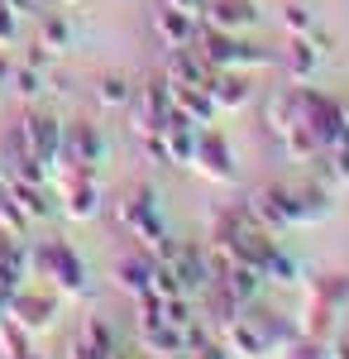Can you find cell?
<instances>
[{"label":"cell","instance_id":"6da1fadb","mask_svg":"<svg viewBox=\"0 0 349 359\" xmlns=\"http://www.w3.org/2000/svg\"><path fill=\"white\" fill-rule=\"evenodd\" d=\"M29 278H43V287L53 297H62V302H77L91 287L86 264H81V254L67 240H39V245H29Z\"/></svg>","mask_w":349,"mask_h":359},{"label":"cell","instance_id":"7a4b0ae2","mask_svg":"<svg viewBox=\"0 0 349 359\" xmlns=\"http://www.w3.org/2000/svg\"><path fill=\"white\" fill-rule=\"evenodd\" d=\"M149 254H153V264H163V269L177 273V283L187 287V297L191 292L201 297L215 283V264H211V245H206V240H172V235H163Z\"/></svg>","mask_w":349,"mask_h":359},{"label":"cell","instance_id":"3957f363","mask_svg":"<svg viewBox=\"0 0 349 359\" xmlns=\"http://www.w3.org/2000/svg\"><path fill=\"white\" fill-rule=\"evenodd\" d=\"M196 53L201 62L211 67V72H264L273 62L268 48H259V43H249L244 34H211V29H201L196 34Z\"/></svg>","mask_w":349,"mask_h":359},{"label":"cell","instance_id":"277c9868","mask_svg":"<svg viewBox=\"0 0 349 359\" xmlns=\"http://www.w3.org/2000/svg\"><path fill=\"white\" fill-rule=\"evenodd\" d=\"M53 192H57V211L67 221H96L106 211V192H101V177L86 172V168H57L53 172Z\"/></svg>","mask_w":349,"mask_h":359},{"label":"cell","instance_id":"5b68a950","mask_svg":"<svg viewBox=\"0 0 349 359\" xmlns=\"http://www.w3.org/2000/svg\"><path fill=\"white\" fill-rule=\"evenodd\" d=\"M110 211H115L120 230H125L130 240H139L144 249H153L163 235H167V230H163V216H158V196L149 192V187H135V192H125L120 201H115V206H110Z\"/></svg>","mask_w":349,"mask_h":359},{"label":"cell","instance_id":"8992f818","mask_svg":"<svg viewBox=\"0 0 349 359\" xmlns=\"http://www.w3.org/2000/svg\"><path fill=\"white\" fill-rule=\"evenodd\" d=\"M15 139H20V149H25L34 163L48 168V182H53V172L62 168V120H57V115H39V111H29L25 120H20Z\"/></svg>","mask_w":349,"mask_h":359},{"label":"cell","instance_id":"52a82bcc","mask_svg":"<svg viewBox=\"0 0 349 359\" xmlns=\"http://www.w3.org/2000/svg\"><path fill=\"white\" fill-rule=\"evenodd\" d=\"M191 172L196 177H206V182H215V187H230L235 182V172H240V163H235V149H230V139L220 135V130H196V154H191Z\"/></svg>","mask_w":349,"mask_h":359},{"label":"cell","instance_id":"ba28073f","mask_svg":"<svg viewBox=\"0 0 349 359\" xmlns=\"http://www.w3.org/2000/svg\"><path fill=\"white\" fill-rule=\"evenodd\" d=\"M57 306H62V297H43L39 287H15L10 297H5V306H0V316H10L15 326H25L29 335H43L57 326Z\"/></svg>","mask_w":349,"mask_h":359},{"label":"cell","instance_id":"9c48e42d","mask_svg":"<svg viewBox=\"0 0 349 359\" xmlns=\"http://www.w3.org/2000/svg\"><path fill=\"white\" fill-rule=\"evenodd\" d=\"M110 144L101 135V125H91V120H77V125H62V168H86V172H96V168L106 163Z\"/></svg>","mask_w":349,"mask_h":359},{"label":"cell","instance_id":"30bf717a","mask_svg":"<svg viewBox=\"0 0 349 359\" xmlns=\"http://www.w3.org/2000/svg\"><path fill=\"white\" fill-rule=\"evenodd\" d=\"M172 120V101H167V82L163 77H153L149 86H139L135 101H130V130H135L139 139L149 135H163V125Z\"/></svg>","mask_w":349,"mask_h":359},{"label":"cell","instance_id":"8fae6325","mask_svg":"<svg viewBox=\"0 0 349 359\" xmlns=\"http://www.w3.org/2000/svg\"><path fill=\"white\" fill-rule=\"evenodd\" d=\"M215 335H220V345L230 350V359H273V345L264 340V331L254 326L249 311H235Z\"/></svg>","mask_w":349,"mask_h":359},{"label":"cell","instance_id":"7c38bea8","mask_svg":"<svg viewBox=\"0 0 349 359\" xmlns=\"http://www.w3.org/2000/svg\"><path fill=\"white\" fill-rule=\"evenodd\" d=\"M196 20L211 34H244L259 25V10H254V0H201Z\"/></svg>","mask_w":349,"mask_h":359},{"label":"cell","instance_id":"4fadbf2b","mask_svg":"<svg viewBox=\"0 0 349 359\" xmlns=\"http://www.w3.org/2000/svg\"><path fill=\"white\" fill-rule=\"evenodd\" d=\"M139 345L153 359H187V335L167 316H139Z\"/></svg>","mask_w":349,"mask_h":359},{"label":"cell","instance_id":"5bb4252c","mask_svg":"<svg viewBox=\"0 0 349 359\" xmlns=\"http://www.w3.org/2000/svg\"><path fill=\"white\" fill-rule=\"evenodd\" d=\"M282 201H287V225L292 230H306V225H321L330 221L335 201L325 187H282Z\"/></svg>","mask_w":349,"mask_h":359},{"label":"cell","instance_id":"9a60e30c","mask_svg":"<svg viewBox=\"0 0 349 359\" xmlns=\"http://www.w3.org/2000/svg\"><path fill=\"white\" fill-rule=\"evenodd\" d=\"M240 211H244V221H249V225H259V230H268V235L292 230V225H287V201H282V187H259V192L249 196Z\"/></svg>","mask_w":349,"mask_h":359},{"label":"cell","instance_id":"2e32d148","mask_svg":"<svg viewBox=\"0 0 349 359\" xmlns=\"http://www.w3.org/2000/svg\"><path fill=\"white\" fill-rule=\"evenodd\" d=\"M167 82V77H163ZM167 101H172V115H182L187 125H196V130H211L215 125V101L206 96V86H177V82H167Z\"/></svg>","mask_w":349,"mask_h":359},{"label":"cell","instance_id":"e0dca14e","mask_svg":"<svg viewBox=\"0 0 349 359\" xmlns=\"http://www.w3.org/2000/svg\"><path fill=\"white\" fill-rule=\"evenodd\" d=\"M153 29H158V39L167 43V48H191L196 34H201L196 15H191V10H177V5H167V0L153 10Z\"/></svg>","mask_w":349,"mask_h":359},{"label":"cell","instance_id":"ac0fdd59","mask_svg":"<svg viewBox=\"0 0 349 359\" xmlns=\"http://www.w3.org/2000/svg\"><path fill=\"white\" fill-rule=\"evenodd\" d=\"M206 96L215 101V111H244L254 101V82H249V72H211Z\"/></svg>","mask_w":349,"mask_h":359},{"label":"cell","instance_id":"d6986e66","mask_svg":"<svg viewBox=\"0 0 349 359\" xmlns=\"http://www.w3.org/2000/svg\"><path fill=\"white\" fill-rule=\"evenodd\" d=\"M110 278H115V287H120L125 297H144L149 283H153V254H149V249H135V254L115 259Z\"/></svg>","mask_w":349,"mask_h":359},{"label":"cell","instance_id":"ffe728a7","mask_svg":"<svg viewBox=\"0 0 349 359\" xmlns=\"http://www.w3.org/2000/svg\"><path fill=\"white\" fill-rule=\"evenodd\" d=\"M29 278V235L0 230V287H25Z\"/></svg>","mask_w":349,"mask_h":359},{"label":"cell","instance_id":"44dd1931","mask_svg":"<svg viewBox=\"0 0 349 359\" xmlns=\"http://www.w3.org/2000/svg\"><path fill=\"white\" fill-rule=\"evenodd\" d=\"M282 62H287V77H292L296 86L311 82V72L321 67V48H316V39H311V34H292L287 48H282Z\"/></svg>","mask_w":349,"mask_h":359},{"label":"cell","instance_id":"7402d4cb","mask_svg":"<svg viewBox=\"0 0 349 359\" xmlns=\"http://www.w3.org/2000/svg\"><path fill=\"white\" fill-rule=\"evenodd\" d=\"M240 311H249V316H254V326L264 331V340L273 345V355H278L282 345H292L296 335H301V331H296V321H292V316H282V311H268V306H259V302L240 306Z\"/></svg>","mask_w":349,"mask_h":359},{"label":"cell","instance_id":"603a6c76","mask_svg":"<svg viewBox=\"0 0 349 359\" xmlns=\"http://www.w3.org/2000/svg\"><path fill=\"white\" fill-rule=\"evenodd\" d=\"M10 182V177H5ZM10 192H15V201H20V211L29 216V225L43 221V216H53L57 196H53V182H10Z\"/></svg>","mask_w":349,"mask_h":359},{"label":"cell","instance_id":"cb8c5ba5","mask_svg":"<svg viewBox=\"0 0 349 359\" xmlns=\"http://www.w3.org/2000/svg\"><path fill=\"white\" fill-rule=\"evenodd\" d=\"M39 48H43L48 57L67 53V48H72V25H67L62 15H48V20L39 25Z\"/></svg>","mask_w":349,"mask_h":359},{"label":"cell","instance_id":"d4e9b609","mask_svg":"<svg viewBox=\"0 0 349 359\" xmlns=\"http://www.w3.org/2000/svg\"><path fill=\"white\" fill-rule=\"evenodd\" d=\"M96 101H101V111H130V101H135V86L125 82V77H101L96 82Z\"/></svg>","mask_w":349,"mask_h":359},{"label":"cell","instance_id":"484cf974","mask_svg":"<svg viewBox=\"0 0 349 359\" xmlns=\"http://www.w3.org/2000/svg\"><path fill=\"white\" fill-rule=\"evenodd\" d=\"M296 283H301V269L292 264L287 249H278L268 264H264V287H296Z\"/></svg>","mask_w":349,"mask_h":359},{"label":"cell","instance_id":"4316f807","mask_svg":"<svg viewBox=\"0 0 349 359\" xmlns=\"http://www.w3.org/2000/svg\"><path fill=\"white\" fill-rule=\"evenodd\" d=\"M29 350H34V335L15 326L10 316H0V359H25Z\"/></svg>","mask_w":349,"mask_h":359},{"label":"cell","instance_id":"83f0119b","mask_svg":"<svg viewBox=\"0 0 349 359\" xmlns=\"http://www.w3.org/2000/svg\"><path fill=\"white\" fill-rule=\"evenodd\" d=\"M0 230H10V235H29V216L20 211V201L10 192V182L0 177Z\"/></svg>","mask_w":349,"mask_h":359},{"label":"cell","instance_id":"f1b7e54d","mask_svg":"<svg viewBox=\"0 0 349 359\" xmlns=\"http://www.w3.org/2000/svg\"><path fill=\"white\" fill-rule=\"evenodd\" d=\"M10 82H15V96H25V101H34V96H43V67H34V62H25V67H10Z\"/></svg>","mask_w":349,"mask_h":359},{"label":"cell","instance_id":"f546056e","mask_svg":"<svg viewBox=\"0 0 349 359\" xmlns=\"http://www.w3.org/2000/svg\"><path fill=\"white\" fill-rule=\"evenodd\" d=\"M278 359H330L325 355V340H311V335H296L292 345H282Z\"/></svg>","mask_w":349,"mask_h":359},{"label":"cell","instance_id":"4dcf8cb0","mask_svg":"<svg viewBox=\"0 0 349 359\" xmlns=\"http://www.w3.org/2000/svg\"><path fill=\"white\" fill-rule=\"evenodd\" d=\"M282 29H287V34H316V15H311V5H301V0L287 5V10H282Z\"/></svg>","mask_w":349,"mask_h":359},{"label":"cell","instance_id":"1f68e13d","mask_svg":"<svg viewBox=\"0 0 349 359\" xmlns=\"http://www.w3.org/2000/svg\"><path fill=\"white\" fill-rule=\"evenodd\" d=\"M325 163H330V177L349 187V139H345V144H335V149L325 154Z\"/></svg>","mask_w":349,"mask_h":359},{"label":"cell","instance_id":"d6a6232c","mask_svg":"<svg viewBox=\"0 0 349 359\" xmlns=\"http://www.w3.org/2000/svg\"><path fill=\"white\" fill-rule=\"evenodd\" d=\"M15 34H20V10H15L10 0H0V48L15 43Z\"/></svg>","mask_w":349,"mask_h":359},{"label":"cell","instance_id":"836d02e7","mask_svg":"<svg viewBox=\"0 0 349 359\" xmlns=\"http://www.w3.org/2000/svg\"><path fill=\"white\" fill-rule=\"evenodd\" d=\"M325 355L330 359H349V326H340V331L325 340Z\"/></svg>","mask_w":349,"mask_h":359},{"label":"cell","instance_id":"e575fe53","mask_svg":"<svg viewBox=\"0 0 349 359\" xmlns=\"http://www.w3.org/2000/svg\"><path fill=\"white\" fill-rule=\"evenodd\" d=\"M187 359H230V350L220 345V335H211V340H206V345H196Z\"/></svg>","mask_w":349,"mask_h":359},{"label":"cell","instance_id":"d590c367","mask_svg":"<svg viewBox=\"0 0 349 359\" xmlns=\"http://www.w3.org/2000/svg\"><path fill=\"white\" fill-rule=\"evenodd\" d=\"M167 5H177V10H191V15H201V0H167Z\"/></svg>","mask_w":349,"mask_h":359},{"label":"cell","instance_id":"8d00e7d4","mask_svg":"<svg viewBox=\"0 0 349 359\" xmlns=\"http://www.w3.org/2000/svg\"><path fill=\"white\" fill-rule=\"evenodd\" d=\"M5 77H10V62H5V53H0V86H5Z\"/></svg>","mask_w":349,"mask_h":359},{"label":"cell","instance_id":"74e56055","mask_svg":"<svg viewBox=\"0 0 349 359\" xmlns=\"http://www.w3.org/2000/svg\"><path fill=\"white\" fill-rule=\"evenodd\" d=\"M25 359H53V355H43V350H29V355Z\"/></svg>","mask_w":349,"mask_h":359},{"label":"cell","instance_id":"f35d334b","mask_svg":"<svg viewBox=\"0 0 349 359\" xmlns=\"http://www.w3.org/2000/svg\"><path fill=\"white\" fill-rule=\"evenodd\" d=\"M340 115H345V130H349V101H340Z\"/></svg>","mask_w":349,"mask_h":359},{"label":"cell","instance_id":"ab89813d","mask_svg":"<svg viewBox=\"0 0 349 359\" xmlns=\"http://www.w3.org/2000/svg\"><path fill=\"white\" fill-rule=\"evenodd\" d=\"M62 5H77V0H62Z\"/></svg>","mask_w":349,"mask_h":359}]
</instances>
